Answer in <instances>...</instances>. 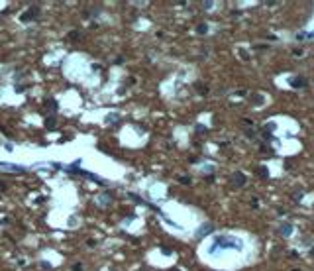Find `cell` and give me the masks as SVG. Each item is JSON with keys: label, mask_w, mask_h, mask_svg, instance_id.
<instances>
[{"label": "cell", "mask_w": 314, "mask_h": 271, "mask_svg": "<svg viewBox=\"0 0 314 271\" xmlns=\"http://www.w3.org/2000/svg\"><path fill=\"white\" fill-rule=\"evenodd\" d=\"M47 110H57V104L53 102V100H47V106H45Z\"/></svg>", "instance_id": "obj_8"}, {"label": "cell", "mask_w": 314, "mask_h": 271, "mask_svg": "<svg viewBox=\"0 0 314 271\" xmlns=\"http://www.w3.org/2000/svg\"><path fill=\"white\" fill-rule=\"evenodd\" d=\"M281 236H285V238H289L291 234H293V224H289V222H285V224H281Z\"/></svg>", "instance_id": "obj_2"}, {"label": "cell", "mask_w": 314, "mask_h": 271, "mask_svg": "<svg viewBox=\"0 0 314 271\" xmlns=\"http://www.w3.org/2000/svg\"><path fill=\"white\" fill-rule=\"evenodd\" d=\"M196 32H198V33H206V32H208V26H206V24H198Z\"/></svg>", "instance_id": "obj_7"}, {"label": "cell", "mask_w": 314, "mask_h": 271, "mask_svg": "<svg viewBox=\"0 0 314 271\" xmlns=\"http://www.w3.org/2000/svg\"><path fill=\"white\" fill-rule=\"evenodd\" d=\"M210 228H212L210 224H204V226H200V230L196 232V236H198V238H202V236H206V234L210 232Z\"/></svg>", "instance_id": "obj_4"}, {"label": "cell", "mask_w": 314, "mask_h": 271, "mask_svg": "<svg viewBox=\"0 0 314 271\" xmlns=\"http://www.w3.org/2000/svg\"><path fill=\"white\" fill-rule=\"evenodd\" d=\"M45 126H47V128H53V118H49V120H47Z\"/></svg>", "instance_id": "obj_10"}, {"label": "cell", "mask_w": 314, "mask_h": 271, "mask_svg": "<svg viewBox=\"0 0 314 271\" xmlns=\"http://www.w3.org/2000/svg\"><path fill=\"white\" fill-rule=\"evenodd\" d=\"M232 181H234L236 187H242L243 183H245V175H243V173H236L234 177H232Z\"/></svg>", "instance_id": "obj_3"}, {"label": "cell", "mask_w": 314, "mask_h": 271, "mask_svg": "<svg viewBox=\"0 0 314 271\" xmlns=\"http://www.w3.org/2000/svg\"><path fill=\"white\" fill-rule=\"evenodd\" d=\"M230 248L232 250H242V242L232 238V236H218L210 245V253L218 252V250H230Z\"/></svg>", "instance_id": "obj_1"}, {"label": "cell", "mask_w": 314, "mask_h": 271, "mask_svg": "<svg viewBox=\"0 0 314 271\" xmlns=\"http://www.w3.org/2000/svg\"><path fill=\"white\" fill-rule=\"evenodd\" d=\"M253 100H255V102H257V106H259V104H261L263 100H265V98H263L261 94H255V96H253Z\"/></svg>", "instance_id": "obj_9"}, {"label": "cell", "mask_w": 314, "mask_h": 271, "mask_svg": "<svg viewBox=\"0 0 314 271\" xmlns=\"http://www.w3.org/2000/svg\"><path fill=\"white\" fill-rule=\"evenodd\" d=\"M291 84H293L294 89H298V87H304V84H306V81H304V79H291Z\"/></svg>", "instance_id": "obj_5"}, {"label": "cell", "mask_w": 314, "mask_h": 271, "mask_svg": "<svg viewBox=\"0 0 314 271\" xmlns=\"http://www.w3.org/2000/svg\"><path fill=\"white\" fill-rule=\"evenodd\" d=\"M35 16H37V8H32V12H28V14H24V16H22V20H24V22H28V20H32V18H35Z\"/></svg>", "instance_id": "obj_6"}]
</instances>
